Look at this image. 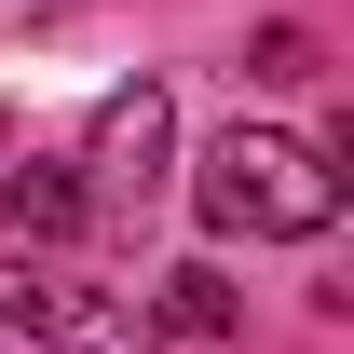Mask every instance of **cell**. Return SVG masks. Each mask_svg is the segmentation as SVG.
<instances>
[{
	"mask_svg": "<svg viewBox=\"0 0 354 354\" xmlns=\"http://www.w3.org/2000/svg\"><path fill=\"white\" fill-rule=\"evenodd\" d=\"M191 205L205 232H259V245H313V232L341 218V164L313 150V136H272V123H232L191 177Z\"/></svg>",
	"mask_w": 354,
	"mask_h": 354,
	"instance_id": "1",
	"label": "cell"
},
{
	"mask_svg": "<svg viewBox=\"0 0 354 354\" xmlns=\"http://www.w3.org/2000/svg\"><path fill=\"white\" fill-rule=\"evenodd\" d=\"M164 136H177V95H164V82H123L109 109H95V136H82V164H68V177L150 191V177H164Z\"/></svg>",
	"mask_w": 354,
	"mask_h": 354,
	"instance_id": "2",
	"label": "cell"
},
{
	"mask_svg": "<svg viewBox=\"0 0 354 354\" xmlns=\"http://www.w3.org/2000/svg\"><path fill=\"white\" fill-rule=\"evenodd\" d=\"M41 354H150V313L95 286H41Z\"/></svg>",
	"mask_w": 354,
	"mask_h": 354,
	"instance_id": "3",
	"label": "cell"
},
{
	"mask_svg": "<svg viewBox=\"0 0 354 354\" xmlns=\"http://www.w3.org/2000/svg\"><path fill=\"white\" fill-rule=\"evenodd\" d=\"M0 218L28 232V245H68L95 205H82V177H68V164H14V177H0Z\"/></svg>",
	"mask_w": 354,
	"mask_h": 354,
	"instance_id": "4",
	"label": "cell"
},
{
	"mask_svg": "<svg viewBox=\"0 0 354 354\" xmlns=\"http://www.w3.org/2000/svg\"><path fill=\"white\" fill-rule=\"evenodd\" d=\"M164 286H177V300H164L177 327H232V286H218V272H164Z\"/></svg>",
	"mask_w": 354,
	"mask_h": 354,
	"instance_id": "5",
	"label": "cell"
},
{
	"mask_svg": "<svg viewBox=\"0 0 354 354\" xmlns=\"http://www.w3.org/2000/svg\"><path fill=\"white\" fill-rule=\"evenodd\" d=\"M41 341V272H0V354Z\"/></svg>",
	"mask_w": 354,
	"mask_h": 354,
	"instance_id": "6",
	"label": "cell"
}]
</instances>
